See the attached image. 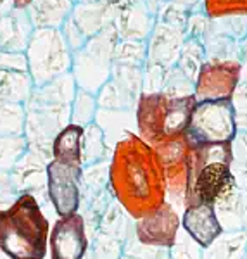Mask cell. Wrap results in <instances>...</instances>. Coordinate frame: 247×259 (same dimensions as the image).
Here are the masks:
<instances>
[{
	"mask_svg": "<svg viewBox=\"0 0 247 259\" xmlns=\"http://www.w3.org/2000/svg\"><path fill=\"white\" fill-rule=\"evenodd\" d=\"M237 135L235 106L230 99L197 100L183 133L188 147L232 144Z\"/></svg>",
	"mask_w": 247,
	"mask_h": 259,
	"instance_id": "6",
	"label": "cell"
},
{
	"mask_svg": "<svg viewBox=\"0 0 247 259\" xmlns=\"http://www.w3.org/2000/svg\"><path fill=\"white\" fill-rule=\"evenodd\" d=\"M61 31H62V35H64V38H66V41H68V45H69V49H71V52H73V54L78 52L79 49L85 47V44L89 41V38L85 36V33L79 30L76 21L71 18V16L64 21Z\"/></svg>",
	"mask_w": 247,
	"mask_h": 259,
	"instance_id": "28",
	"label": "cell"
},
{
	"mask_svg": "<svg viewBox=\"0 0 247 259\" xmlns=\"http://www.w3.org/2000/svg\"><path fill=\"white\" fill-rule=\"evenodd\" d=\"M121 11L111 9V7H102V6H90V4H76L73 9L71 18L76 21L79 30L85 33L87 38L99 35L102 30H106L107 26L114 24L118 21Z\"/></svg>",
	"mask_w": 247,
	"mask_h": 259,
	"instance_id": "17",
	"label": "cell"
},
{
	"mask_svg": "<svg viewBox=\"0 0 247 259\" xmlns=\"http://www.w3.org/2000/svg\"><path fill=\"white\" fill-rule=\"evenodd\" d=\"M30 150L24 135H6L0 137V171L11 173L21 157Z\"/></svg>",
	"mask_w": 247,
	"mask_h": 259,
	"instance_id": "25",
	"label": "cell"
},
{
	"mask_svg": "<svg viewBox=\"0 0 247 259\" xmlns=\"http://www.w3.org/2000/svg\"><path fill=\"white\" fill-rule=\"evenodd\" d=\"M89 249L85 218L81 212L57 218L50 228L49 257L50 259H85Z\"/></svg>",
	"mask_w": 247,
	"mask_h": 259,
	"instance_id": "10",
	"label": "cell"
},
{
	"mask_svg": "<svg viewBox=\"0 0 247 259\" xmlns=\"http://www.w3.org/2000/svg\"><path fill=\"white\" fill-rule=\"evenodd\" d=\"M99 109L104 111H132L137 100L128 95L114 80H109L106 85L97 92Z\"/></svg>",
	"mask_w": 247,
	"mask_h": 259,
	"instance_id": "23",
	"label": "cell"
},
{
	"mask_svg": "<svg viewBox=\"0 0 247 259\" xmlns=\"http://www.w3.org/2000/svg\"><path fill=\"white\" fill-rule=\"evenodd\" d=\"M76 4H90V6H102V7H111V9L121 11L127 4V0H74Z\"/></svg>",
	"mask_w": 247,
	"mask_h": 259,
	"instance_id": "31",
	"label": "cell"
},
{
	"mask_svg": "<svg viewBox=\"0 0 247 259\" xmlns=\"http://www.w3.org/2000/svg\"><path fill=\"white\" fill-rule=\"evenodd\" d=\"M47 164L49 162L35 154L33 150H28L19 159L18 164L12 168L11 178L14 183L18 194H33L40 190H47ZM36 197V195H35Z\"/></svg>",
	"mask_w": 247,
	"mask_h": 259,
	"instance_id": "14",
	"label": "cell"
},
{
	"mask_svg": "<svg viewBox=\"0 0 247 259\" xmlns=\"http://www.w3.org/2000/svg\"><path fill=\"white\" fill-rule=\"evenodd\" d=\"M109 192L132 220L150 214L166 202V175L156 150L142 137L127 133L112 147Z\"/></svg>",
	"mask_w": 247,
	"mask_h": 259,
	"instance_id": "1",
	"label": "cell"
},
{
	"mask_svg": "<svg viewBox=\"0 0 247 259\" xmlns=\"http://www.w3.org/2000/svg\"><path fill=\"white\" fill-rule=\"evenodd\" d=\"M83 168L52 159L47 164V199L59 218L74 214L81 204Z\"/></svg>",
	"mask_w": 247,
	"mask_h": 259,
	"instance_id": "9",
	"label": "cell"
},
{
	"mask_svg": "<svg viewBox=\"0 0 247 259\" xmlns=\"http://www.w3.org/2000/svg\"><path fill=\"white\" fill-rule=\"evenodd\" d=\"M12 9H14V0H0V18L9 14Z\"/></svg>",
	"mask_w": 247,
	"mask_h": 259,
	"instance_id": "32",
	"label": "cell"
},
{
	"mask_svg": "<svg viewBox=\"0 0 247 259\" xmlns=\"http://www.w3.org/2000/svg\"><path fill=\"white\" fill-rule=\"evenodd\" d=\"M197 99L194 95L170 97L166 94H142L137 102V128L147 144L183 137Z\"/></svg>",
	"mask_w": 247,
	"mask_h": 259,
	"instance_id": "3",
	"label": "cell"
},
{
	"mask_svg": "<svg viewBox=\"0 0 247 259\" xmlns=\"http://www.w3.org/2000/svg\"><path fill=\"white\" fill-rule=\"evenodd\" d=\"M81 147H83V128L76 126V124H68L56 137V140H54L52 159L83 168Z\"/></svg>",
	"mask_w": 247,
	"mask_h": 259,
	"instance_id": "18",
	"label": "cell"
},
{
	"mask_svg": "<svg viewBox=\"0 0 247 259\" xmlns=\"http://www.w3.org/2000/svg\"><path fill=\"white\" fill-rule=\"evenodd\" d=\"M99 112V104H97V95L90 94L87 90L78 89L76 95L71 104V124L76 126H89V124L95 123Z\"/></svg>",
	"mask_w": 247,
	"mask_h": 259,
	"instance_id": "22",
	"label": "cell"
},
{
	"mask_svg": "<svg viewBox=\"0 0 247 259\" xmlns=\"http://www.w3.org/2000/svg\"><path fill=\"white\" fill-rule=\"evenodd\" d=\"M24 54L35 89L71 73L73 68V52L57 28H35Z\"/></svg>",
	"mask_w": 247,
	"mask_h": 259,
	"instance_id": "7",
	"label": "cell"
},
{
	"mask_svg": "<svg viewBox=\"0 0 247 259\" xmlns=\"http://www.w3.org/2000/svg\"><path fill=\"white\" fill-rule=\"evenodd\" d=\"M215 204L216 202H208V200L188 202L182 216V228L199 247L204 249L211 247L223 232Z\"/></svg>",
	"mask_w": 247,
	"mask_h": 259,
	"instance_id": "12",
	"label": "cell"
},
{
	"mask_svg": "<svg viewBox=\"0 0 247 259\" xmlns=\"http://www.w3.org/2000/svg\"><path fill=\"white\" fill-rule=\"evenodd\" d=\"M24 109H26L24 137L30 150L50 162L54 140L62 130L71 124V106L45 104L30 97V100L24 104Z\"/></svg>",
	"mask_w": 247,
	"mask_h": 259,
	"instance_id": "8",
	"label": "cell"
},
{
	"mask_svg": "<svg viewBox=\"0 0 247 259\" xmlns=\"http://www.w3.org/2000/svg\"><path fill=\"white\" fill-rule=\"evenodd\" d=\"M18 195L19 194L16 190L14 183H12L11 173L0 171V209H7Z\"/></svg>",
	"mask_w": 247,
	"mask_h": 259,
	"instance_id": "29",
	"label": "cell"
},
{
	"mask_svg": "<svg viewBox=\"0 0 247 259\" xmlns=\"http://www.w3.org/2000/svg\"><path fill=\"white\" fill-rule=\"evenodd\" d=\"M50 223L33 194H21L0 209V250L9 259H45Z\"/></svg>",
	"mask_w": 247,
	"mask_h": 259,
	"instance_id": "2",
	"label": "cell"
},
{
	"mask_svg": "<svg viewBox=\"0 0 247 259\" xmlns=\"http://www.w3.org/2000/svg\"><path fill=\"white\" fill-rule=\"evenodd\" d=\"M180 225L182 220L166 200L159 209L135 221L137 240L149 247H175Z\"/></svg>",
	"mask_w": 247,
	"mask_h": 259,
	"instance_id": "11",
	"label": "cell"
},
{
	"mask_svg": "<svg viewBox=\"0 0 247 259\" xmlns=\"http://www.w3.org/2000/svg\"><path fill=\"white\" fill-rule=\"evenodd\" d=\"M74 0H31L26 7L28 16L35 28H57L73 14Z\"/></svg>",
	"mask_w": 247,
	"mask_h": 259,
	"instance_id": "16",
	"label": "cell"
},
{
	"mask_svg": "<svg viewBox=\"0 0 247 259\" xmlns=\"http://www.w3.org/2000/svg\"><path fill=\"white\" fill-rule=\"evenodd\" d=\"M230 162H232L230 144L192 147L188 152L187 204L195 200L216 202L218 197L232 183Z\"/></svg>",
	"mask_w": 247,
	"mask_h": 259,
	"instance_id": "4",
	"label": "cell"
},
{
	"mask_svg": "<svg viewBox=\"0 0 247 259\" xmlns=\"http://www.w3.org/2000/svg\"><path fill=\"white\" fill-rule=\"evenodd\" d=\"M24 121H26V109L23 104L0 99V137L24 135Z\"/></svg>",
	"mask_w": 247,
	"mask_h": 259,
	"instance_id": "24",
	"label": "cell"
},
{
	"mask_svg": "<svg viewBox=\"0 0 247 259\" xmlns=\"http://www.w3.org/2000/svg\"><path fill=\"white\" fill-rule=\"evenodd\" d=\"M35 31L26 9H12L0 18V50L4 52H26Z\"/></svg>",
	"mask_w": 247,
	"mask_h": 259,
	"instance_id": "15",
	"label": "cell"
},
{
	"mask_svg": "<svg viewBox=\"0 0 247 259\" xmlns=\"http://www.w3.org/2000/svg\"><path fill=\"white\" fill-rule=\"evenodd\" d=\"M0 68L16 69V71H28V59L24 52H4L0 50Z\"/></svg>",
	"mask_w": 247,
	"mask_h": 259,
	"instance_id": "30",
	"label": "cell"
},
{
	"mask_svg": "<svg viewBox=\"0 0 247 259\" xmlns=\"http://www.w3.org/2000/svg\"><path fill=\"white\" fill-rule=\"evenodd\" d=\"M76 81L73 74H62L56 80L45 83L44 87H36L31 94V99L40 100L45 104H61V106H71L73 99L76 95Z\"/></svg>",
	"mask_w": 247,
	"mask_h": 259,
	"instance_id": "20",
	"label": "cell"
},
{
	"mask_svg": "<svg viewBox=\"0 0 247 259\" xmlns=\"http://www.w3.org/2000/svg\"><path fill=\"white\" fill-rule=\"evenodd\" d=\"M35 83L28 71L0 68V99L14 104H26L30 100Z\"/></svg>",
	"mask_w": 247,
	"mask_h": 259,
	"instance_id": "19",
	"label": "cell"
},
{
	"mask_svg": "<svg viewBox=\"0 0 247 259\" xmlns=\"http://www.w3.org/2000/svg\"><path fill=\"white\" fill-rule=\"evenodd\" d=\"M95 259H119L121 257V242L116 237L100 233L94 245Z\"/></svg>",
	"mask_w": 247,
	"mask_h": 259,
	"instance_id": "27",
	"label": "cell"
},
{
	"mask_svg": "<svg viewBox=\"0 0 247 259\" xmlns=\"http://www.w3.org/2000/svg\"><path fill=\"white\" fill-rule=\"evenodd\" d=\"M31 4V0H14V9H26Z\"/></svg>",
	"mask_w": 247,
	"mask_h": 259,
	"instance_id": "33",
	"label": "cell"
},
{
	"mask_svg": "<svg viewBox=\"0 0 247 259\" xmlns=\"http://www.w3.org/2000/svg\"><path fill=\"white\" fill-rule=\"evenodd\" d=\"M116 64H127V66H140L147 62V45L142 40H121L118 41V47L114 52Z\"/></svg>",
	"mask_w": 247,
	"mask_h": 259,
	"instance_id": "26",
	"label": "cell"
},
{
	"mask_svg": "<svg viewBox=\"0 0 247 259\" xmlns=\"http://www.w3.org/2000/svg\"><path fill=\"white\" fill-rule=\"evenodd\" d=\"M237 81V69L228 64H206L197 78L199 100H225L230 97Z\"/></svg>",
	"mask_w": 247,
	"mask_h": 259,
	"instance_id": "13",
	"label": "cell"
},
{
	"mask_svg": "<svg viewBox=\"0 0 247 259\" xmlns=\"http://www.w3.org/2000/svg\"><path fill=\"white\" fill-rule=\"evenodd\" d=\"M119 41V33L116 24H111L99 35L92 36L85 47L73 54V74L76 87L95 94L111 80L114 52Z\"/></svg>",
	"mask_w": 247,
	"mask_h": 259,
	"instance_id": "5",
	"label": "cell"
},
{
	"mask_svg": "<svg viewBox=\"0 0 247 259\" xmlns=\"http://www.w3.org/2000/svg\"><path fill=\"white\" fill-rule=\"evenodd\" d=\"M83 168L99 164L106 161L107 156V140L104 135V130L97 123H92L83 128Z\"/></svg>",
	"mask_w": 247,
	"mask_h": 259,
	"instance_id": "21",
	"label": "cell"
}]
</instances>
